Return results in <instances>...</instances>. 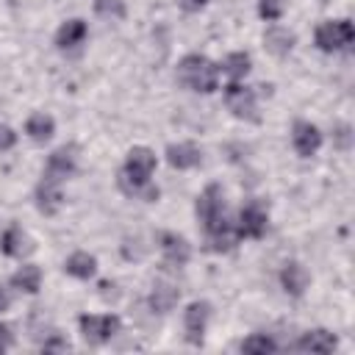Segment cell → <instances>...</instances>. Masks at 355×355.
I'll return each mask as SVG.
<instances>
[{"label": "cell", "instance_id": "cell-1", "mask_svg": "<svg viewBox=\"0 0 355 355\" xmlns=\"http://www.w3.org/2000/svg\"><path fill=\"white\" fill-rule=\"evenodd\" d=\"M197 219L205 230V239H208V250L214 252H227L236 247L239 236H236V227L233 222L227 219V211H225V194L216 183L205 186L202 194L197 197Z\"/></svg>", "mask_w": 355, "mask_h": 355}, {"label": "cell", "instance_id": "cell-2", "mask_svg": "<svg viewBox=\"0 0 355 355\" xmlns=\"http://www.w3.org/2000/svg\"><path fill=\"white\" fill-rule=\"evenodd\" d=\"M155 172V153L147 147H133L125 158V166L119 172V189L128 197H139L144 202L158 200V189L150 183Z\"/></svg>", "mask_w": 355, "mask_h": 355}, {"label": "cell", "instance_id": "cell-3", "mask_svg": "<svg viewBox=\"0 0 355 355\" xmlns=\"http://www.w3.org/2000/svg\"><path fill=\"white\" fill-rule=\"evenodd\" d=\"M178 80L189 89V92H197V94H211L216 92L219 86V67L200 55V53H191L186 55L180 64H178Z\"/></svg>", "mask_w": 355, "mask_h": 355}, {"label": "cell", "instance_id": "cell-4", "mask_svg": "<svg viewBox=\"0 0 355 355\" xmlns=\"http://www.w3.org/2000/svg\"><path fill=\"white\" fill-rule=\"evenodd\" d=\"M355 39V28L349 19H336V22H322L316 28V47L322 53H338L347 50Z\"/></svg>", "mask_w": 355, "mask_h": 355}, {"label": "cell", "instance_id": "cell-5", "mask_svg": "<svg viewBox=\"0 0 355 355\" xmlns=\"http://www.w3.org/2000/svg\"><path fill=\"white\" fill-rule=\"evenodd\" d=\"M225 105L236 119L258 122V100L250 86H241L239 80H230L225 86Z\"/></svg>", "mask_w": 355, "mask_h": 355}, {"label": "cell", "instance_id": "cell-6", "mask_svg": "<svg viewBox=\"0 0 355 355\" xmlns=\"http://www.w3.org/2000/svg\"><path fill=\"white\" fill-rule=\"evenodd\" d=\"M78 324L89 344H105L119 333V316L114 313H83Z\"/></svg>", "mask_w": 355, "mask_h": 355}, {"label": "cell", "instance_id": "cell-7", "mask_svg": "<svg viewBox=\"0 0 355 355\" xmlns=\"http://www.w3.org/2000/svg\"><path fill=\"white\" fill-rule=\"evenodd\" d=\"M266 222H269L266 208L258 200H250L247 205H241L233 227H236V236L239 239H261L266 233Z\"/></svg>", "mask_w": 355, "mask_h": 355}, {"label": "cell", "instance_id": "cell-8", "mask_svg": "<svg viewBox=\"0 0 355 355\" xmlns=\"http://www.w3.org/2000/svg\"><path fill=\"white\" fill-rule=\"evenodd\" d=\"M75 166H78V161H75V147H58L55 153H50L42 178H47V180L64 186V180H69V178L75 175Z\"/></svg>", "mask_w": 355, "mask_h": 355}, {"label": "cell", "instance_id": "cell-9", "mask_svg": "<svg viewBox=\"0 0 355 355\" xmlns=\"http://www.w3.org/2000/svg\"><path fill=\"white\" fill-rule=\"evenodd\" d=\"M208 319H211V305L208 302H191L186 308L183 324H186V341L189 344H202L205 330H208Z\"/></svg>", "mask_w": 355, "mask_h": 355}, {"label": "cell", "instance_id": "cell-10", "mask_svg": "<svg viewBox=\"0 0 355 355\" xmlns=\"http://www.w3.org/2000/svg\"><path fill=\"white\" fill-rule=\"evenodd\" d=\"M291 144H294V150H297L302 158H311V155H316V150L322 147V133H319L316 125L300 119V122H294V128H291Z\"/></svg>", "mask_w": 355, "mask_h": 355}, {"label": "cell", "instance_id": "cell-11", "mask_svg": "<svg viewBox=\"0 0 355 355\" xmlns=\"http://www.w3.org/2000/svg\"><path fill=\"white\" fill-rule=\"evenodd\" d=\"M161 252H164L166 266H175V269L186 266L189 258H191L189 241L183 236H178V233H161Z\"/></svg>", "mask_w": 355, "mask_h": 355}, {"label": "cell", "instance_id": "cell-12", "mask_svg": "<svg viewBox=\"0 0 355 355\" xmlns=\"http://www.w3.org/2000/svg\"><path fill=\"white\" fill-rule=\"evenodd\" d=\"M36 205H39V211H42V214L53 216V214L64 205L61 183H53V180L42 178V180H39V186H36Z\"/></svg>", "mask_w": 355, "mask_h": 355}, {"label": "cell", "instance_id": "cell-13", "mask_svg": "<svg viewBox=\"0 0 355 355\" xmlns=\"http://www.w3.org/2000/svg\"><path fill=\"white\" fill-rule=\"evenodd\" d=\"M338 347V338L330 333V330H308V333H302V338L297 341V349L300 352H322V355H327V352H333Z\"/></svg>", "mask_w": 355, "mask_h": 355}, {"label": "cell", "instance_id": "cell-14", "mask_svg": "<svg viewBox=\"0 0 355 355\" xmlns=\"http://www.w3.org/2000/svg\"><path fill=\"white\" fill-rule=\"evenodd\" d=\"M200 158H202V153L191 141H180V144H169L166 147V161L175 169H191V166L200 164Z\"/></svg>", "mask_w": 355, "mask_h": 355}, {"label": "cell", "instance_id": "cell-15", "mask_svg": "<svg viewBox=\"0 0 355 355\" xmlns=\"http://www.w3.org/2000/svg\"><path fill=\"white\" fill-rule=\"evenodd\" d=\"M86 33L89 31H86L83 19H67L55 33V47L58 50H75V47H80L86 42Z\"/></svg>", "mask_w": 355, "mask_h": 355}, {"label": "cell", "instance_id": "cell-16", "mask_svg": "<svg viewBox=\"0 0 355 355\" xmlns=\"http://www.w3.org/2000/svg\"><path fill=\"white\" fill-rule=\"evenodd\" d=\"M280 286L286 288V294L300 297V294L305 291V286H308V272H305V266H300L297 261L283 263V269H280Z\"/></svg>", "mask_w": 355, "mask_h": 355}, {"label": "cell", "instance_id": "cell-17", "mask_svg": "<svg viewBox=\"0 0 355 355\" xmlns=\"http://www.w3.org/2000/svg\"><path fill=\"white\" fill-rule=\"evenodd\" d=\"M64 269H67V275H72V277H78V280H89V277H94V272H97V258L89 255V252H72V255L67 258Z\"/></svg>", "mask_w": 355, "mask_h": 355}, {"label": "cell", "instance_id": "cell-18", "mask_svg": "<svg viewBox=\"0 0 355 355\" xmlns=\"http://www.w3.org/2000/svg\"><path fill=\"white\" fill-rule=\"evenodd\" d=\"M25 133L36 141V144H44L53 133H55V122H53V116H47V114H31L28 116V122H25Z\"/></svg>", "mask_w": 355, "mask_h": 355}, {"label": "cell", "instance_id": "cell-19", "mask_svg": "<svg viewBox=\"0 0 355 355\" xmlns=\"http://www.w3.org/2000/svg\"><path fill=\"white\" fill-rule=\"evenodd\" d=\"M178 288L175 286H169V283H155L153 286V291H150V308L153 311H158V313H166V311H172L175 305H178Z\"/></svg>", "mask_w": 355, "mask_h": 355}, {"label": "cell", "instance_id": "cell-20", "mask_svg": "<svg viewBox=\"0 0 355 355\" xmlns=\"http://www.w3.org/2000/svg\"><path fill=\"white\" fill-rule=\"evenodd\" d=\"M0 247H3V252L6 255H11V258H22L28 250H31V244H28V236L17 227V225H11L6 233H3V239H0Z\"/></svg>", "mask_w": 355, "mask_h": 355}, {"label": "cell", "instance_id": "cell-21", "mask_svg": "<svg viewBox=\"0 0 355 355\" xmlns=\"http://www.w3.org/2000/svg\"><path fill=\"white\" fill-rule=\"evenodd\" d=\"M11 286L19 288V291H25V294H36L39 286H42V272H39V266H31V263H28V266H22L19 272H14Z\"/></svg>", "mask_w": 355, "mask_h": 355}, {"label": "cell", "instance_id": "cell-22", "mask_svg": "<svg viewBox=\"0 0 355 355\" xmlns=\"http://www.w3.org/2000/svg\"><path fill=\"white\" fill-rule=\"evenodd\" d=\"M263 42H266V50H269V53L286 55V53L294 47V33H288L286 28H272V31H266Z\"/></svg>", "mask_w": 355, "mask_h": 355}, {"label": "cell", "instance_id": "cell-23", "mask_svg": "<svg viewBox=\"0 0 355 355\" xmlns=\"http://www.w3.org/2000/svg\"><path fill=\"white\" fill-rule=\"evenodd\" d=\"M239 349L241 352H252V355H266V352H275L277 349V341L272 336H266V333H252V336H247L239 344Z\"/></svg>", "mask_w": 355, "mask_h": 355}, {"label": "cell", "instance_id": "cell-24", "mask_svg": "<svg viewBox=\"0 0 355 355\" xmlns=\"http://www.w3.org/2000/svg\"><path fill=\"white\" fill-rule=\"evenodd\" d=\"M250 67H252V61H250L247 53H230V55L225 58V64H222V72H225L230 80H241V78L250 72Z\"/></svg>", "mask_w": 355, "mask_h": 355}, {"label": "cell", "instance_id": "cell-25", "mask_svg": "<svg viewBox=\"0 0 355 355\" xmlns=\"http://www.w3.org/2000/svg\"><path fill=\"white\" fill-rule=\"evenodd\" d=\"M94 11L105 19H122L125 17V3L122 0H94Z\"/></svg>", "mask_w": 355, "mask_h": 355}, {"label": "cell", "instance_id": "cell-26", "mask_svg": "<svg viewBox=\"0 0 355 355\" xmlns=\"http://www.w3.org/2000/svg\"><path fill=\"white\" fill-rule=\"evenodd\" d=\"M286 11V0H258V14L266 22H277Z\"/></svg>", "mask_w": 355, "mask_h": 355}, {"label": "cell", "instance_id": "cell-27", "mask_svg": "<svg viewBox=\"0 0 355 355\" xmlns=\"http://www.w3.org/2000/svg\"><path fill=\"white\" fill-rule=\"evenodd\" d=\"M14 141H17V133H14L11 128L0 125V150H11V147H14Z\"/></svg>", "mask_w": 355, "mask_h": 355}, {"label": "cell", "instance_id": "cell-28", "mask_svg": "<svg viewBox=\"0 0 355 355\" xmlns=\"http://www.w3.org/2000/svg\"><path fill=\"white\" fill-rule=\"evenodd\" d=\"M42 349H44V352H64V349H67V341L58 338V336H53V338L42 341Z\"/></svg>", "mask_w": 355, "mask_h": 355}, {"label": "cell", "instance_id": "cell-29", "mask_svg": "<svg viewBox=\"0 0 355 355\" xmlns=\"http://www.w3.org/2000/svg\"><path fill=\"white\" fill-rule=\"evenodd\" d=\"M11 344H14V333H11V327H8V324H3V322H0V352L11 349Z\"/></svg>", "mask_w": 355, "mask_h": 355}, {"label": "cell", "instance_id": "cell-30", "mask_svg": "<svg viewBox=\"0 0 355 355\" xmlns=\"http://www.w3.org/2000/svg\"><path fill=\"white\" fill-rule=\"evenodd\" d=\"M205 3H208V0H178V6H180L183 11H200Z\"/></svg>", "mask_w": 355, "mask_h": 355}, {"label": "cell", "instance_id": "cell-31", "mask_svg": "<svg viewBox=\"0 0 355 355\" xmlns=\"http://www.w3.org/2000/svg\"><path fill=\"white\" fill-rule=\"evenodd\" d=\"M8 305H11V294H8V288H3V286H0V313H3Z\"/></svg>", "mask_w": 355, "mask_h": 355}]
</instances>
